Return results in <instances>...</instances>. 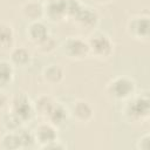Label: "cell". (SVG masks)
Returning <instances> with one entry per match:
<instances>
[{
	"instance_id": "25",
	"label": "cell",
	"mask_w": 150,
	"mask_h": 150,
	"mask_svg": "<svg viewBox=\"0 0 150 150\" xmlns=\"http://www.w3.org/2000/svg\"><path fill=\"white\" fill-rule=\"evenodd\" d=\"M67 146H66V144H63L61 141H59V139H55V141H53V142H50L49 144H47V145H45V146H42L41 149H46V150H49V149H66Z\"/></svg>"
},
{
	"instance_id": "17",
	"label": "cell",
	"mask_w": 150,
	"mask_h": 150,
	"mask_svg": "<svg viewBox=\"0 0 150 150\" xmlns=\"http://www.w3.org/2000/svg\"><path fill=\"white\" fill-rule=\"evenodd\" d=\"M14 43V30L9 23L0 22V49H9Z\"/></svg>"
},
{
	"instance_id": "21",
	"label": "cell",
	"mask_w": 150,
	"mask_h": 150,
	"mask_svg": "<svg viewBox=\"0 0 150 150\" xmlns=\"http://www.w3.org/2000/svg\"><path fill=\"white\" fill-rule=\"evenodd\" d=\"M35 47H36V49H38L41 54H50V53H53V52L56 49L57 42H56V40L49 34L47 38H45V39L41 40L40 42L35 43Z\"/></svg>"
},
{
	"instance_id": "2",
	"label": "cell",
	"mask_w": 150,
	"mask_h": 150,
	"mask_svg": "<svg viewBox=\"0 0 150 150\" xmlns=\"http://www.w3.org/2000/svg\"><path fill=\"white\" fill-rule=\"evenodd\" d=\"M89 52L97 59H107L112 54L114 42L105 33H95L88 41Z\"/></svg>"
},
{
	"instance_id": "4",
	"label": "cell",
	"mask_w": 150,
	"mask_h": 150,
	"mask_svg": "<svg viewBox=\"0 0 150 150\" xmlns=\"http://www.w3.org/2000/svg\"><path fill=\"white\" fill-rule=\"evenodd\" d=\"M62 52L67 57L71 60H82L90 55L88 41L74 36H70L63 41Z\"/></svg>"
},
{
	"instance_id": "18",
	"label": "cell",
	"mask_w": 150,
	"mask_h": 150,
	"mask_svg": "<svg viewBox=\"0 0 150 150\" xmlns=\"http://www.w3.org/2000/svg\"><path fill=\"white\" fill-rule=\"evenodd\" d=\"M14 77V68L9 61H0V88H5L12 83Z\"/></svg>"
},
{
	"instance_id": "22",
	"label": "cell",
	"mask_w": 150,
	"mask_h": 150,
	"mask_svg": "<svg viewBox=\"0 0 150 150\" xmlns=\"http://www.w3.org/2000/svg\"><path fill=\"white\" fill-rule=\"evenodd\" d=\"M19 137H20V142H21V148H30L34 145L35 143V137L34 134L28 131V130H23V129H19L18 130Z\"/></svg>"
},
{
	"instance_id": "11",
	"label": "cell",
	"mask_w": 150,
	"mask_h": 150,
	"mask_svg": "<svg viewBox=\"0 0 150 150\" xmlns=\"http://www.w3.org/2000/svg\"><path fill=\"white\" fill-rule=\"evenodd\" d=\"M48 35H49L48 27L43 22H41L40 20L39 21H32L27 26V36L29 38V40L34 45L40 42L45 38H47Z\"/></svg>"
},
{
	"instance_id": "27",
	"label": "cell",
	"mask_w": 150,
	"mask_h": 150,
	"mask_svg": "<svg viewBox=\"0 0 150 150\" xmlns=\"http://www.w3.org/2000/svg\"><path fill=\"white\" fill-rule=\"evenodd\" d=\"M96 2H98V4H102V5H105V4H110V2H112L114 0H95Z\"/></svg>"
},
{
	"instance_id": "10",
	"label": "cell",
	"mask_w": 150,
	"mask_h": 150,
	"mask_svg": "<svg viewBox=\"0 0 150 150\" xmlns=\"http://www.w3.org/2000/svg\"><path fill=\"white\" fill-rule=\"evenodd\" d=\"M43 9L45 16L53 22H59L67 18L64 0H48L46 6H43Z\"/></svg>"
},
{
	"instance_id": "14",
	"label": "cell",
	"mask_w": 150,
	"mask_h": 150,
	"mask_svg": "<svg viewBox=\"0 0 150 150\" xmlns=\"http://www.w3.org/2000/svg\"><path fill=\"white\" fill-rule=\"evenodd\" d=\"M55 101L53 100V97H50L49 95H40L39 97H36L35 102H34V110L35 112H38L40 116L42 117H46L49 115V112L52 111L53 107L55 105Z\"/></svg>"
},
{
	"instance_id": "3",
	"label": "cell",
	"mask_w": 150,
	"mask_h": 150,
	"mask_svg": "<svg viewBox=\"0 0 150 150\" xmlns=\"http://www.w3.org/2000/svg\"><path fill=\"white\" fill-rule=\"evenodd\" d=\"M107 89L111 97L116 100H128L135 93L136 84L134 80L128 76H118L109 82Z\"/></svg>"
},
{
	"instance_id": "19",
	"label": "cell",
	"mask_w": 150,
	"mask_h": 150,
	"mask_svg": "<svg viewBox=\"0 0 150 150\" xmlns=\"http://www.w3.org/2000/svg\"><path fill=\"white\" fill-rule=\"evenodd\" d=\"M1 148L6 150L21 149V142L18 131H7L1 138Z\"/></svg>"
},
{
	"instance_id": "1",
	"label": "cell",
	"mask_w": 150,
	"mask_h": 150,
	"mask_svg": "<svg viewBox=\"0 0 150 150\" xmlns=\"http://www.w3.org/2000/svg\"><path fill=\"white\" fill-rule=\"evenodd\" d=\"M149 114L150 102L146 95L131 98L124 108V116L130 122H142L149 117Z\"/></svg>"
},
{
	"instance_id": "15",
	"label": "cell",
	"mask_w": 150,
	"mask_h": 150,
	"mask_svg": "<svg viewBox=\"0 0 150 150\" xmlns=\"http://www.w3.org/2000/svg\"><path fill=\"white\" fill-rule=\"evenodd\" d=\"M32 55L25 47H15L11 52V63L18 67H26L30 63Z\"/></svg>"
},
{
	"instance_id": "24",
	"label": "cell",
	"mask_w": 150,
	"mask_h": 150,
	"mask_svg": "<svg viewBox=\"0 0 150 150\" xmlns=\"http://www.w3.org/2000/svg\"><path fill=\"white\" fill-rule=\"evenodd\" d=\"M149 141H150L149 134H144L143 136H141V137L137 139L136 148H137V149H141V150H148V149H149Z\"/></svg>"
},
{
	"instance_id": "8",
	"label": "cell",
	"mask_w": 150,
	"mask_h": 150,
	"mask_svg": "<svg viewBox=\"0 0 150 150\" xmlns=\"http://www.w3.org/2000/svg\"><path fill=\"white\" fill-rule=\"evenodd\" d=\"M73 19L76 25H79L80 27L86 28V29L95 28L98 22L97 13L93 8L87 7V6H82L80 8V11L73 16Z\"/></svg>"
},
{
	"instance_id": "16",
	"label": "cell",
	"mask_w": 150,
	"mask_h": 150,
	"mask_svg": "<svg viewBox=\"0 0 150 150\" xmlns=\"http://www.w3.org/2000/svg\"><path fill=\"white\" fill-rule=\"evenodd\" d=\"M43 80L49 84H57L62 81L64 73L59 64H49L43 69Z\"/></svg>"
},
{
	"instance_id": "6",
	"label": "cell",
	"mask_w": 150,
	"mask_h": 150,
	"mask_svg": "<svg viewBox=\"0 0 150 150\" xmlns=\"http://www.w3.org/2000/svg\"><path fill=\"white\" fill-rule=\"evenodd\" d=\"M150 30V21L148 15H137L129 20L128 22V33L136 40L148 41Z\"/></svg>"
},
{
	"instance_id": "13",
	"label": "cell",
	"mask_w": 150,
	"mask_h": 150,
	"mask_svg": "<svg viewBox=\"0 0 150 150\" xmlns=\"http://www.w3.org/2000/svg\"><path fill=\"white\" fill-rule=\"evenodd\" d=\"M69 117V111L67 108L61 103H55L52 111L47 116V120L49 123H52L54 127H62Z\"/></svg>"
},
{
	"instance_id": "12",
	"label": "cell",
	"mask_w": 150,
	"mask_h": 150,
	"mask_svg": "<svg viewBox=\"0 0 150 150\" xmlns=\"http://www.w3.org/2000/svg\"><path fill=\"white\" fill-rule=\"evenodd\" d=\"M21 11H22L23 18L27 19V20H29L30 22L32 21H39L40 19H42L45 16L43 6L40 2H36V1L26 2L22 6Z\"/></svg>"
},
{
	"instance_id": "23",
	"label": "cell",
	"mask_w": 150,
	"mask_h": 150,
	"mask_svg": "<svg viewBox=\"0 0 150 150\" xmlns=\"http://www.w3.org/2000/svg\"><path fill=\"white\" fill-rule=\"evenodd\" d=\"M64 5H66L67 16H70V18H73L83 6L79 0H64Z\"/></svg>"
},
{
	"instance_id": "26",
	"label": "cell",
	"mask_w": 150,
	"mask_h": 150,
	"mask_svg": "<svg viewBox=\"0 0 150 150\" xmlns=\"http://www.w3.org/2000/svg\"><path fill=\"white\" fill-rule=\"evenodd\" d=\"M6 103H7V100H6V96L4 95V94H1L0 93V110L6 105Z\"/></svg>"
},
{
	"instance_id": "7",
	"label": "cell",
	"mask_w": 150,
	"mask_h": 150,
	"mask_svg": "<svg viewBox=\"0 0 150 150\" xmlns=\"http://www.w3.org/2000/svg\"><path fill=\"white\" fill-rule=\"evenodd\" d=\"M69 114L80 123H89L94 117V109L89 102L77 100L73 103Z\"/></svg>"
},
{
	"instance_id": "9",
	"label": "cell",
	"mask_w": 150,
	"mask_h": 150,
	"mask_svg": "<svg viewBox=\"0 0 150 150\" xmlns=\"http://www.w3.org/2000/svg\"><path fill=\"white\" fill-rule=\"evenodd\" d=\"M33 134H34V137H35V143H39L40 148H42V146L49 144L50 142L57 139L56 127H54L49 122L39 124L35 128Z\"/></svg>"
},
{
	"instance_id": "5",
	"label": "cell",
	"mask_w": 150,
	"mask_h": 150,
	"mask_svg": "<svg viewBox=\"0 0 150 150\" xmlns=\"http://www.w3.org/2000/svg\"><path fill=\"white\" fill-rule=\"evenodd\" d=\"M11 111H13L23 123L30 121L35 112L34 105L30 103L28 96L23 93H18L13 97L11 104Z\"/></svg>"
},
{
	"instance_id": "20",
	"label": "cell",
	"mask_w": 150,
	"mask_h": 150,
	"mask_svg": "<svg viewBox=\"0 0 150 150\" xmlns=\"http://www.w3.org/2000/svg\"><path fill=\"white\" fill-rule=\"evenodd\" d=\"M22 121L13 112L9 110V112H6L2 118V125L7 131H18L19 129H21L22 125Z\"/></svg>"
}]
</instances>
